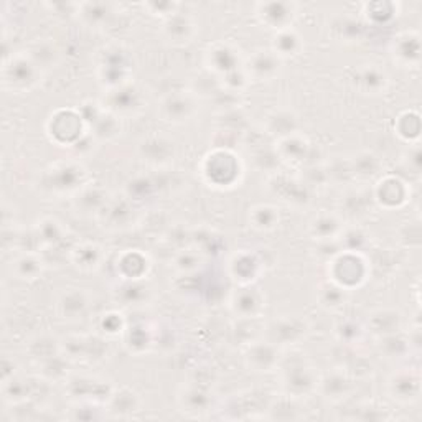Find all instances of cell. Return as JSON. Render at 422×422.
<instances>
[{"label":"cell","instance_id":"1","mask_svg":"<svg viewBox=\"0 0 422 422\" xmlns=\"http://www.w3.org/2000/svg\"><path fill=\"white\" fill-rule=\"evenodd\" d=\"M262 22L271 25V29L285 30L289 29V24L292 22L294 13H296V6L292 3H261L259 6Z\"/></svg>","mask_w":422,"mask_h":422},{"label":"cell","instance_id":"2","mask_svg":"<svg viewBox=\"0 0 422 422\" xmlns=\"http://www.w3.org/2000/svg\"><path fill=\"white\" fill-rule=\"evenodd\" d=\"M279 70V56L276 52H257L253 56V60H249V73H253L257 78H271L274 73Z\"/></svg>","mask_w":422,"mask_h":422},{"label":"cell","instance_id":"3","mask_svg":"<svg viewBox=\"0 0 422 422\" xmlns=\"http://www.w3.org/2000/svg\"><path fill=\"white\" fill-rule=\"evenodd\" d=\"M60 307H61V315L63 319H70V317H75V319H78L86 312V308H88L89 302L88 299L83 292H71V294H65L60 299Z\"/></svg>","mask_w":422,"mask_h":422},{"label":"cell","instance_id":"4","mask_svg":"<svg viewBox=\"0 0 422 422\" xmlns=\"http://www.w3.org/2000/svg\"><path fill=\"white\" fill-rule=\"evenodd\" d=\"M276 52H278V56H289V54H297L299 50L302 47L301 36H299L296 31L285 29L280 30L278 35H276V42H274Z\"/></svg>","mask_w":422,"mask_h":422},{"label":"cell","instance_id":"5","mask_svg":"<svg viewBox=\"0 0 422 422\" xmlns=\"http://www.w3.org/2000/svg\"><path fill=\"white\" fill-rule=\"evenodd\" d=\"M27 262L24 256L18 257L15 262H12V267H15V272L20 279H35L38 276V272H42V262L36 259L35 256H30L29 266H25Z\"/></svg>","mask_w":422,"mask_h":422}]
</instances>
